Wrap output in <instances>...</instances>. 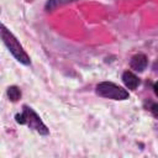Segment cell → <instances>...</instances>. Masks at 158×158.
I'll return each instance as SVG.
<instances>
[{
	"label": "cell",
	"mask_w": 158,
	"mask_h": 158,
	"mask_svg": "<svg viewBox=\"0 0 158 158\" xmlns=\"http://www.w3.org/2000/svg\"><path fill=\"white\" fill-rule=\"evenodd\" d=\"M1 38H2L4 43L6 44V47L9 48V51L14 54V57L19 62H21L23 64H28L30 63V58H28L27 53L23 51V48L17 42V40L15 38V36L10 31H7L4 26H1Z\"/></svg>",
	"instance_id": "6da1fadb"
},
{
	"label": "cell",
	"mask_w": 158,
	"mask_h": 158,
	"mask_svg": "<svg viewBox=\"0 0 158 158\" xmlns=\"http://www.w3.org/2000/svg\"><path fill=\"white\" fill-rule=\"evenodd\" d=\"M96 91L100 96H104L107 99H114V100H125L128 98V93L125 89H122L121 86H118L114 83H109V81L100 83L96 86Z\"/></svg>",
	"instance_id": "7a4b0ae2"
},
{
	"label": "cell",
	"mask_w": 158,
	"mask_h": 158,
	"mask_svg": "<svg viewBox=\"0 0 158 158\" xmlns=\"http://www.w3.org/2000/svg\"><path fill=\"white\" fill-rule=\"evenodd\" d=\"M16 118H17L19 122H21V123H27L30 127L35 128V130L38 131L40 133H43V135L48 133L47 127L43 125V122L41 121V118L37 116V114H36L31 107L25 106L22 114H21V115H17Z\"/></svg>",
	"instance_id": "3957f363"
},
{
	"label": "cell",
	"mask_w": 158,
	"mask_h": 158,
	"mask_svg": "<svg viewBox=\"0 0 158 158\" xmlns=\"http://www.w3.org/2000/svg\"><path fill=\"white\" fill-rule=\"evenodd\" d=\"M146 67H147V57L144 54H136L131 59V68L132 69H135L137 72H142Z\"/></svg>",
	"instance_id": "277c9868"
},
{
	"label": "cell",
	"mask_w": 158,
	"mask_h": 158,
	"mask_svg": "<svg viewBox=\"0 0 158 158\" xmlns=\"http://www.w3.org/2000/svg\"><path fill=\"white\" fill-rule=\"evenodd\" d=\"M122 80H123L125 85L128 89H136L138 86V84H139L138 78L133 73H131V72H125L123 75H122Z\"/></svg>",
	"instance_id": "5b68a950"
},
{
	"label": "cell",
	"mask_w": 158,
	"mask_h": 158,
	"mask_svg": "<svg viewBox=\"0 0 158 158\" xmlns=\"http://www.w3.org/2000/svg\"><path fill=\"white\" fill-rule=\"evenodd\" d=\"M72 1H75V0H49V1L47 2V5H46V9H47L48 11H52V10L59 7V6L64 5V4L72 2Z\"/></svg>",
	"instance_id": "8992f818"
},
{
	"label": "cell",
	"mask_w": 158,
	"mask_h": 158,
	"mask_svg": "<svg viewBox=\"0 0 158 158\" xmlns=\"http://www.w3.org/2000/svg\"><path fill=\"white\" fill-rule=\"evenodd\" d=\"M7 94H9L10 100H12V101L19 100L20 96H21V93H20V90H19L16 86H10L9 90H7Z\"/></svg>",
	"instance_id": "52a82bcc"
},
{
	"label": "cell",
	"mask_w": 158,
	"mask_h": 158,
	"mask_svg": "<svg viewBox=\"0 0 158 158\" xmlns=\"http://www.w3.org/2000/svg\"><path fill=\"white\" fill-rule=\"evenodd\" d=\"M151 110H152V114L158 118V104H154V105L152 106V109H151Z\"/></svg>",
	"instance_id": "ba28073f"
},
{
	"label": "cell",
	"mask_w": 158,
	"mask_h": 158,
	"mask_svg": "<svg viewBox=\"0 0 158 158\" xmlns=\"http://www.w3.org/2000/svg\"><path fill=\"white\" fill-rule=\"evenodd\" d=\"M154 93H156V95L158 96V81L154 84Z\"/></svg>",
	"instance_id": "9c48e42d"
},
{
	"label": "cell",
	"mask_w": 158,
	"mask_h": 158,
	"mask_svg": "<svg viewBox=\"0 0 158 158\" xmlns=\"http://www.w3.org/2000/svg\"><path fill=\"white\" fill-rule=\"evenodd\" d=\"M28 1H30V0H28Z\"/></svg>",
	"instance_id": "30bf717a"
}]
</instances>
